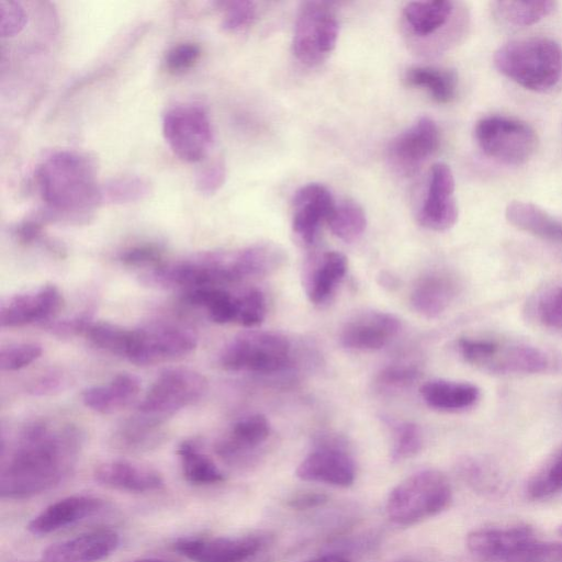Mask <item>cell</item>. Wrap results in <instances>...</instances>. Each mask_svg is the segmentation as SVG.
<instances>
[{"label":"cell","mask_w":562,"mask_h":562,"mask_svg":"<svg viewBox=\"0 0 562 562\" xmlns=\"http://www.w3.org/2000/svg\"><path fill=\"white\" fill-rule=\"evenodd\" d=\"M43 223L41 217L26 220L14 228V235L21 243H34L42 236Z\"/></svg>","instance_id":"51"},{"label":"cell","mask_w":562,"mask_h":562,"mask_svg":"<svg viewBox=\"0 0 562 562\" xmlns=\"http://www.w3.org/2000/svg\"><path fill=\"white\" fill-rule=\"evenodd\" d=\"M218 5L223 13L222 27L227 32H239L249 27L257 15L256 4L252 1H223Z\"/></svg>","instance_id":"41"},{"label":"cell","mask_w":562,"mask_h":562,"mask_svg":"<svg viewBox=\"0 0 562 562\" xmlns=\"http://www.w3.org/2000/svg\"><path fill=\"white\" fill-rule=\"evenodd\" d=\"M162 135L172 153L187 162H198L209 153L213 130L205 110L195 104L168 109L162 116Z\"/></svg>","instance_id":"10"},{"label":"cell","mask_w":562,"mask_h":562,"mask_svg":"<svg viewBox=\"0 0 562 562\" xmlns=\"http://www.w3.org/2000/svg\"><path fill=\"white\" fill-rule=\"evenodd\" d=\"M120 535L112 529H98L48 546L43 562H100L119 548Z\"/></svg>","instance_id":"18"},{"label":"cell","mask_w":562,"mask_h":562,"mask_svg":"<svg viewBox=\"0 0 562 562\" xmlns=\"http://www.w3.org/2000/svg\"><path fill=\"white\" fill-rule=\"evenodd\" d=\"M195 335L181 326L154 324L133 329L127 359L139 366L155 364L181 358L196 347Z\"/></svg>","instance_id":"11"},{"label":"cell","mask_w":562,"mask_h":562,"mask_svg":"<svg viewBox=\"0 0 562 562\" xmlns=\"http://www.w3.org/2000/svg\"><path fill=\"white\" fill-rule=\"evenodd\" d=\"M528 312L541 327L562 333V282L538 292L530 301Z\"/></svg>","instance_id":"35"},{"label":"cell","mask_w":562,"mask_h":562,"mask_svg":"<svg viewBox=\"0 0 562 562\" xmlns=\"http://www.w3.org/2000/svg\"><path fill=\"white\" fill-rule=\"evenodd\" d=\"M80 443V434L72 426L27 425L2 457L1 498H31L57 486L71 471Z\"/></svg>","instance_id":"1"},{"label":"cell","mask_w":562,"mask_h":562,"mask_svg":"<svg viewBox=\"0 0 562 562\" xmlns=\"http://www.w3.org/2000/svg\"><path fill=\"white\" fill-rule=\"evenodd\" d=\"M454 178L445 162L435 164L429 172L427 193L418 213V222L436 232L450 229L458 221Z\"/></svg>","instance_id":"14"},{"label":"cell","mask_w":562,"mask_h":562,"mask_svg":"<svg viewBox=\"0 0 562 562\" xmlns=\"http://www.w3.org/2000/svg\"><path fill=\"white\" fill-rule=\"evenodd\" d=\"M103 505L101 498L91 495L67 496L34 516L27 524V530L34 536H45L97 514Z\"/></svg>","instance_id":"20"},{"label":"cell","mask_w":562,"mask_h":562,"mask_svg":"<svg viewBox=\"0 0 562 562\" xmlns=\"http://www.w3.org/2000/svg\"><path fill=\"white\" fill-rule=\"evenodd\" d=\"M557 7V2L541 1H494L491 11L496 21L508 27H526L538 23Z\"/></svg>","instance_id":"31"},{"label":"cell","mask_w":562,"mask_h":562,"mask_svg":"<svg viewBox=\"0 0 562 562\" xmlns=\"http://www.w3.org/2000/svg\"><path fill=\"white\" fill-rule=\"evenodd\" d=\"M90 322L91 319L87 316H77L70 319L52 322L48 324V328L58 336H72L85 334Z\"/></svg>","instance_id":"50"},{"label":"cell","mask_w":562,"mask_h":562,"mask_svg":"<svg viewBox=\"0 0 562 562\" xmlns=\"http://www.w3.org/2000/svg\"><path fill=\"white\" fill-rule=\"evenodd\" d=\"M27 14L18 1L0 0V35L10 38L23 31Z\"/></svg>","instance_id":"44"},{"label":"cell","mask_w":562,"mask_h":562,"mask_svg":"<svg viewBox=\"0 0 562 562\" xmlns=\"http://www.w3.org/2000/svg\"><path fill=\"white\" fill-rule=\"evenodd\" d=\"M266 316V299L261 291L251 288L237 295L236 323L245 327L259 325Z\"/></svg>","instance_id":"42"},{"label":"cell","mask_w":562,"mask_h":562,"mask_svg":"<svg viewBox=\"0 0 562 562\" xmlns=\"http://www.w3.org/2000/svg\"><path fill=\"white\" fill-rule=\"evenodd\" d=\"M461 476L476 493L496 496L505 491L501 474L491 464L477 460H467L461 464Z\"/></svg>","instance_id":"39"},{"label":"cell","mask_w":562,"mask_h":562,"mask_svg":"<svg viewBox=\"0 0 562 562\" xmlns=\"http://www.w3.org/2000/svg\"><path fill=\"white\" fill-rule=\"evenodd\" d=\"M454 10V3L447 0L413 1L405 4L402 15L408 33L424 40L446 27Z\"/></svg>","instance_id":"26"},{"label":"cell","mask_w":562,"mask_h":562,"mask_svg":"<svg viewBox=\"0 0 562 562\" xmlns=\"http://www.w3.org/2000/svg\"><path fill=\"white\" fill-rule=\"evenodd\" d=\"M519 561L562 562V542H542L538 540L531 550Z\"/></svg>","instance_id":"49"},{"label":"cell","mask_w":562,"mask_h":562,"mask_svg":"<svg viewBox=\"0 0 562 562\" xmlns=\"http://www.w3.org/2000/svg\"><path fill=\"white\" fill-rule=\"evenodd\" d=\"M86 337L97 347L127 359L132 347L133 329L109 322H90Z\"/></svg>","instance_id":"37"},{"label":"cell","mask_w":562,"mask_h":562,"mask_svg":"<svg viewBox=\"0 0 562 562\" xmlns=\"http://www.w3.org/2000/svg\"><path fill=\"white\" fill-rule=\"evenodd\" d=\"M448 477L435 469L422 470L400 482L390 492L385 510L398 526H413L445 512L451 504Z\"/></svg>","instance_id":"5"},{"label":"cell","mask_w":562,"mask_h":562,"mask_svg":"<svg viewBox=\"0 0 562 562\" xmlns=\"http://www.w3.org/2000/svg\"><path fill=\"white\" fill-rule=\"evenodd\" d=\"M42 346L36 342H21L1 349L0 368L2 371H14L27 367L41 357Z\"/></svg>","instance_id":"43"},{"label":"cell","mask_w":562,"mask_h":562,"mask_svg":"<svg viewBox=\"0 0 562 562\" xmlns=\"http://www.w3.org/2000/svg\"><path fill=\"white\" fill-rule=\"evenodd\" d=\"M393 426V446L391 459L401 462L416 456L423 446L420 428L409 422L396 423Z\"/></svg>","instance_id":"40"},{"label":"cell","mask_w":562,"mask_h":562,"mask_svg":"<svg viewBox=\"0 0 562 562\" xmlns=\"http://www.w3.org/2000/svg\"><path fill=\"white\" fill-rule=\"evenodd\" d=\"M474 137L485 156L509 166L526 164L539 147V137L532 126L503 115H490L479 120L474 127Z\"/></svg>","instance_id":"7"},{"label":"cell","mask_w":562,"mask_h":562,"mask_svg":"<svg viewBox=\"0 0 562 562\" xmlns=\"http://www.w3.org/2000/svg\"><path fill=\"white\" fill-rule=\"evenodd\" d=\"M207 387L206 379L183 368L164 371L137 406L135 418L159 427L182 408L199 401Z\"/></svg>","instance_id":"6"},{"label":"cell","mask_w":562,"mask_h":562,"mask_svg":"<svg viewBox=\"0 0 562 562\" xmlns=\"http://www.w3.org/2000/svg\"><path fill=\"white\" fill-rule=\"evenodd\" d=\"M226 167L222 159H217L202 168L195 176V188L205 196L215 194L224 184Z\"/></svg>","instance_id":"46"},{"label":"cell","mask_w":562,"mask_h":562,"mask_svg":"<svg viewBox=\"0 0 562 562\" xmlns=\"http://www.w3.org/2000/svg\"><path fill=\"white\" fill-rule=\"evenodd\" d=\"M255 537L180 538L173 549L192 562H247L260 549Z\"/></svg>","instance_id":"16"},{"label":"cell","mask_w":562,"mask_h":562,"mask_svg":"<svg viewBox=\"0 0 562 562\" xmlns=\"http://www.w3.org/2000/svg\"><path fill=\"white\" fill-rule=\"evenodd\" d=\"M131 562H169V561H166L162 559H157V558H143V559H137V560H134Z\"/></svg>","instance_id":"54"},{"label":"cell","mask_w":562,"mask_h":562,"mask_svg":"<svg viewBox=\"0 0 562 562\" xmlns=\"http://www.w3.org/2000/svg\"><path fill=\"white\" fill-rule=\"evenodd\" d=\"M347 267V258L341 252H324L305 278V291L308 300L314 304L327 301L344 279Z\"/></svg>","instance_id":"27"},{"label":"cell","mask_w":562,"mask_h":562,"mask_svg":"<svg viewBox=\"0 0 562 562\" xmlns=\"http://www.w3.org/2000/svg\"><path fill=\"white\" fill-rule=\"evenodd\" d=\"M400 319L387 312L367 311L350 318L340 331L341 344L355 350H378L400 331Z\"/></svg>","instance_id":"19"},{"label":"cell","mask_w":562,"mask_h":562,"mask_svg":"<svg viewBox=\"0 0 562 562\" xmlns=\"http://www.w3.org/2000/svg\"><path fill=\"white\" fill-rule=\"evenodd\" d=\"M407 86L423 89L440 104L450 103L458 93V75L451 69L415 66L406 70Z\"/></svg>","instance_id":"30"},{"label":"cell","mask_w":562,"mask_h":562,"mask_svg":"<svg viewBox=\"0 0 562 562\" xmlns=\"http://www.w3.org/2000/svg\"><path fill=\"white\" fill-rule=\"evenodd\" d=\"M93 477L102 486L131 493H148L164 485V479L157 470L126 460L100 463L94 469Z\"/></svg>","instance_id":"22"},{"label":"cell","mask_w":562,"mask_h":562,"mask_svg":"<svg viewBox=\"0 0 562 562\" xmlns=\"http://www.w3.org/2000/svg\"><path fill=\"white\" fill-rule=\"evenodd\" d=\"M304 562H350L348 559L338 554H326L318 558H314Z\"/></svg>","instance_id":"53"},{"label":"cell","mask_w":562,"mask_h":562,"mask_svg":"<svg viewBox=\"0 0 562 562\" xmlns=\"http://www.w3.org/2000/svg\"><path fill=\"white\" fill-rule=\"evenodd\" d=\"M457 280L447 272H431L418 280L411 294L413 307L427 317L447 310L458 293Z\"/></svg>","instance_id":"23"},{"label":"cell","mask_w":562,"mask_h":562,"mask_svg":"<svg viewBox=\"0 0 562 562\" xmlns=\"http://www.w3.org/2000/svg\"><path fill=\"white\" fill-rule=\"evenodd\" d=\"M151 192L150 182L138 176H123L101 186L102 202L126 204L144 200Z\"/></svg>","instance_id":"38"},{"label":"cell","mask_w":562,"mask_h":562,"mask_svg":"<svg viewBox=\"0 0 562 562\" xmlns=\"http://www.w3.org/2000/svg\"><path fill=\"white\" fill-rule=\"evenodd\" d=\"M327 225L337 238L352 243L363 234L367 218L358 203L346 200L336 204Z\"/></svg>","instance_id":"36"},{"label":"cell","mask_w":562,"mask_h":562,"mask_svg":"<svg viewBox=\"0 0 562 562\" xmlns=\"http://www.w3.org/2000/svg\"><path fill=\"white\" fill-rule=\"evenodd\" d=\"M424 402L441 412H460L474 406L481 396L480 389L469 382L435 379L420 386Z\"/></svg>","instance_id":"25"},{"label":"cell","mask_w":562,"mask_h":562,"mask_svg":"<svg viewBox=\"0 0 562 562\" xmlns=\"http://www.w3.org/2000/svg\"><path fill=\"white\" fill-rule=\"evenodd\" d=\"M335 200L329 190L319 183L301 187L294 194L292 228L302 243L315 241L323 223H327L334 209Z\"/></svg>","instance_id":"17"},{"label":"cell","mask_w":562,"mask_h":562,"mask_svg":"<svg viewBox=\"0 0 562 562\" xmlns=\"http://www.w3.org/2000/svg\"><path fill=\"white\" fill-rule=\"evenodd\" d=\"M419 376L417 368L405 364L390 366L379 376L381 383L393 386H405L414 383Z\"/></svg>","instance_id":"48"},{"label":"cell","mask_w":562,"mask_h":562,"mask_svg":"<svg viewBox=\"0 0 562 562\" xmlns=\"http://www.w3.org/2000/svg\"><path fill=\"white\" fill-rule=\"evenodd\" d=\"M183 477L192 485H211L225 480L220 468L191 440L182 441L177 448Z\"/></svg>","instance_id":"32"},{"label":"cell","mask_w":562,"mask_h":562,"mask_svg":"<svg viewBox=\"0 0 562 562\" xmlns=\"http://www.w3.org/2000/svg\"><path fill=\"white\" fill-rule=\"evenodd\" d=\"M440 131L436 122L423 116L390 144L387 157L402 176L414 175L439 148Z\"/></svg>","instance_id":"13"},{"label":"cell","mask_w":562,"mask_h":562,"mask_svg":"<svg viewBox=\"0 0 562 562\" xmlns=\"http://www.w3.org/2000/svg\"><path fill=\"white\" fill-rule=\"evenodd\" d=\"M538 541L533 528L526 524L482 527L465 538L468 551L490 562H515L522 559Z\"/></svg>","instance_id":"12"},{"label":"cell","mask_w":562,"mask_h":562,"mask_svg":"<svg viewBox=\"0 0 562 562\" xmlns=\"http://www.w3.org/2000/svg\"><path fill=\"white\" fill-rule=\"evenodd\" d=\"M328 502V496L321 492H305L292 496L288 506L294 509L304 510L322 506Z\"/></svg>","instance_id":"52"},{"label":"cell","mask_w":562,"mask_h":562,"mask_svg":"<svg viewBox=\"0 0 562 562\" xmlns=\"http://www.w3.org/2000/svg\"><path fill=\"white\" fill-rule=\"evenodd\" d=\"M63 305V295L54 284L16 293L1 303L2 327H20L48 321Z\"/></svg>","instance_id":"15"},{"label":"cell","mask_w":562,"mask_h":562,"mask_svg":"<svg viewBox=\"0 0 562 562\" xmlns=\"http://www.w3.org/2000/svg\"><path fill=\"white\" fill-rule=\"evenodd\" d=\"M558 532H559V535H561V536H562V525H561V526H559V528H558Z\"/></svg>","instance_id":"55"},{"label":"cell","mask_w":562,"mask_h":562,"mask_svg":"<svg viewBox=\"0 0 562 562\" xmlns=\"http://www.w3.org/2000/svg\"><path fill=\"white\" fill-rule=\"evenodd\" d=\"M496 69L524 89L548 92L562 79V47L549 37L509 41L493 55Z\"/></svg>","instance_id":"3"},{"label":"cell","mask_w":562,"mask_h":562,"mask_svg":"<svg viewBox=\"0 0 562 562\" xmlns=\"http://www.w3.org/2000/svg\"><path fill=\"white\" fill-rule=\"evenodd\" d=\"M458 348L468 363L492 374H540L562 368L560 355L519 340L462 337Z\"/></svg>","instance_id":"4"},{"label":"cell","mask_w":562,"mask_h":562,"mask_svg":"<svg viewBox=\"0 0 562 562\" xmlns=\"http://www.w3.org/2000/svg\"><path fill=\"white\" fill-rule=\"evenodd\" d=\"M269 434L270 425L263 415H249L233 425L229 437L217 443L216 452L226 461H236L240 454L266 441Z\"/></svg>","instance_id":"29"},{"label":"cell","mask_w":562,"mask_h":562,"mask_svg":"<svg viewBox=\"0 0 562 562\" xmlns=\"http://www.w3.org/2000/svg\"><path fill=\"white\" fill-rule=\"evenodd\" d=\"M35 179L48 209L40 216L44 223L57 218L80 221L102 202L93 164L80 154H52L38 166Z\"/></svg>","instance_id":"2"},{"label":"cell","mask_w":562,"mask_h":562,"mask_svg":"<svg viewBox=\"0 0 562 562\" xmlns=\"http://www.w3.org/2000/svg\"><path fill=\"white\" fill-rule=\"evenodd\" d=\"M290 359V342L276 331L254 330L238 335L224 348L222 366L229 371L274 373Z\"/></svg>","instance_id":"9"},{"label":"cell","mask_w":562,"mask_h":562,"mask_svg":"<svg viewBox=\"0 0 562 562\" xmlns=\"http://www.w3.org/2000/svg\"><path fill=\"white\" fill-rule=\"evenodd\" d=\"M338 18L333 5L324 1L302 2L295 20L293 53L306 66L325 61L336 47Z\"/></svg>","instance_id":"8"},{"label":"cell","mask_w":562,"mask_h":562,"mask_svg":"<svg viewBox=\"0 0 562 562\" xmlns=\"http://www.w3.org/2000/svg\"><path fill=\"white\" fill-rule=\"evenodd\" d=\"M562 492V442L532 472L525 485L530 501H544Z\"/></svg>","instance_id":"33"},{"label":"cell","mask_w":562,"mask_h":562,"mask_svg":"<svg viewBox=\"0 0 562 562\" xmlns=\"http://www.w3.org/2000/svg\"><path fill=\"white\" fill-rule=\"evenodd\" d=\"M184 300L192 305L205 307L210 318L217 324L236 322L237 295L221 286L188 290Z\"/></svg>","instance_id":"34"},{"label":"cell","mask_w":562,"mask_h":562,"mask_svg":"<svg viewBox=\"0 0 562 562\" xmlns=\"http://www.w3.org/2000/svg\"><path fill=\"white\" fill-rule=\"evenodd\" d=\"M201 47L196 43L186 42L170 48L165 56L166 69L171 74L183 72L193 67L201 57Z\"/></svg>","instance_id":"45"},{"label":"cell","mask_w":562,"mask_h":562,"mask_svg":"<svg viewBox=\"0 0 562 562\" xmlns=\"http://www.w3.org/2000/svg\"><path fill=\"white\" fill-rule=\"evenodd\" d=\"M295 475L307 482L347 487L355 481L356 468L353 460L342 450L323 447L301 461Z\"/></svg>","instance_id":"21"},{"label":"cell","mask_w":562,"mask_h":562,"mask_svg":"<svg viewBox=\"0 0 562 562\" xmlns=\"http://www.w3.org/2000/svg\"><path fill=\"white\" fill-rule=\"evenodd\" d=\"M505 217L510 225L520 231L542 239L562 243V221L533 203L510 201L506 205Z\"/></svg>","instance_id":"28"},{"label":"cell","mask_w":562,"mask_h":562,"mask_svg":"<svg viewBox=\"0 0 562 562\" xmlns=\"http://www.w3.org/2000/svg\"><path fill=\"white\" fill-rule=\"evenodd\" d=\"M140 390V381L130 373L116 374L108 384L86 389L81 398L94 412L112 414L126 407Z\"/></svg>","instance_id":"24"},{"label":"cell","mask_w":562,"mask_h":562,"mask_svg":"<svg viewBox=\"0 0 562 562\" xmlns=\"http://www.w3.org/2000/svg\"><path fill=\"white\" fill-rule=\"evenodd\" d=\"M161 255L158 246L145 244L126 249L121 254L120 259L127 266L153 268L161 262Z\"/></svg>","instance_id":"47"}]
</instances>
